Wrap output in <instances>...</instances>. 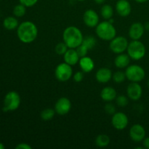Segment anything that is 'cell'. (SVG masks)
I'll list each match as a JSON object with an SVG mask.
<instances>
[{
  "mask_svg": "<svg viewBox=\"0 0 149 149\" xmlns=\"http://www.w3.org/2000/svg\"><path fill=\"white\" fill-rule=\"evenodd\" d=\"M16 149H31V146L29 145L26 143H19L18 145L16 146Z\"/></svg>",
  "mask_w": 149,
  "mask_h": 149,
  "instance_id": "cell-34",
  "label": "cell"
},
{
  "mask_svg": "<svg viewBox=\"0 0 149 149\" xmlns=\"http://www.w3.org/2000/svg\"><path fill=\"white\" fill-rule=\"evenodd\" d=\"M68 46L65 45V42H60V43H58V45L55 46V51L58 55H63L66 52V51L68 50Z\"/></svg>",
  "mask_w": 149,
  "mask_h": 149,
  "instance_id": "cell-28",
  "label": "cell"
},
{
  "mask_svg": "<svg viewBox=\"0 0 149 149\" xmlns=\"http://www.w3.org/2000/svg\"><path fill=\"white\" fill-rule=\"evenodd\" d=\"M143 145L145 148L149 149V138H145L143 141Z\"/></svg>",
  "mask_w": 149,
  "mask_h": 149,
  "instance_id": "cell-35",
  "label": "cell"
},
{
  "mask_svg": "<svg viewBox=\"0 0 149 149\" xmlns=\"http://www.w3.org/2000/svg\"><path fill=\"white\" fill-rule=\"evenodd\" d=\"M3 26L7 30H14L18 27V20L15 17L10 16L4 19L3 21Z\"/></svg>",
  "mask_w": 149,
  "mask_h": 149,
  "instance_id": "cell-21",
  "label": "cell"
},
{
  "mask_svg": "<svg viewBox=\"0 0 149 149\" xmlns=\"http://www.w3.org/2000/svg\"><path fill=\"white\" fill-rule=\"evenodd\" d=\"M63 39L68 48L76 49L83 42L84 36L81 30L76 26H68L64 30Z\"/></svg>",
  "mask_w": 149,
  "mask_h": 149,
  "instance_id": "cell-2",
  "label": "cell"
},
{
  "mask_svg": "<svg viewBox=\"0 0 149 149\" xmlns=\"http://www.w3.org/2000/svg\"><path fill=\"white\" fill-rule=\"evenodd\" d=\"M4 148H5V146H4V144L0 143V149H4Z\"/></svg>",
  "mask_w": 149,
  "mask_h": 149,
  "instance_id": "cell-39",
  "label": "cell"
},
{
  "mask_svg": "<svg viewBox=\"0 0 149 149\" xmlns=\"http://www.w3.org/2000/svg\"><path fill=\"white\" fill-rule=\"evenodd\" d=\"M20 105V97L15 91H10L4 97L3 111H13L17 110Z\"/></svg>",
  "mask_w": 149,
  "mask_h": 149,
  "instance_id": "cell-5",
  "label": "cell"
},
{
  "mask_svg": "<svg viewBox=\"0 0 149 149\" xmlns=\"http://www.w3.org/2000/svg\"><path fill=\"white\" fill-rule=\"evenodd\" d=\"M112 79H113L114 82L122 83L125 81V79H127V77H126V74H125V72H123V71H116L115 73H113V75H112Z\"/></svg>",
  "mask_w": 149,
  "mask_h": 149,
  "instance_id": "cell-27",
  "label": "cell"
},
{
  "mask_svg": "<svg viewBox=\"0 0 149 149\" xmlns=\"http://www.w3.org/2000/svg\"><path fill=\"white\" fill-rule=\"evenodd\" d=\"M73 75V69L71 65L66 63H62L57 65L55 70V78L60 81L65 82L68 81Z\"/></svg>",
  "mask_w": 149,
  "mask_h": 149,
  "instance_id": "cell-7",
  "label": "cell"
},
{
  "mask_svg": "<svg viewBox=\"0 0 149 149\" xmlns=\"http://www.w3.org/2000/svg\"><path fill=\"white\" fill-rule=\"evenodd\" d=\"M76 49H77V53H78L79 56L80 58L87 56V53H88V50H89L88 48H87L85 45H83L82 43H81L79 46L77 47L76 48Z\"/></svg>",
  "mask_w": 149,
  "mask_h": 149,
  "instance_id": "cell-29",
  "label": "cell"
},
{
  "mask_svg": "<svg viewBox=\"0 0 149 149\" xmlns=\"http://www.w3.org/2000/svg\"><path fill=\"white\" fill-rule=\"evenodd\" d=\"M82 44L85 45L90 50V49H93L95 47L96 44H97V41H96V39L94 36H87L86 37H84Z\"/></svg>",
  "mask_w": 149,
  "mask_h": 149,
  "instance_id": "cell-25",
  "label": "cell"
},
{
  "mask_svg": "<svg viewBox=\"0 0 149 149\" xmlns=\"http://www.w3.org/2000/svg\"><path fill=\"white\" fill-rule=\"evenodd\" d=\"M71 103L68 98L62 97L58 99L55 105V111L60 116L66 115L71 111Z\"/></svg>",
  "mask_w": 149,
  "mask_h": 149,
  "instance_id": "cell-10",
  "label": "cell"
},
{
  "mask_svg": "<svg viewBox=\"0 0 149 149\" xmlns=\"http://www.w3.org/2000/svg\"><path fill=\"white\" fill-rule=\"evenodd\" d=\"M17 35L20 42L23 43H31L37 37L38 29L33 22H23L17 27Z\"/></svg>",
  "mask_w": 149,
  "mask_h": 149,
  "instance_id": "cell-1",
  "label": "cell"
},
{
  "mask_svg": "<svg viewBox=\"0 0 149 149\" xmlns=\"http://www.w3.org/2000/svg\"><path fill=\"white\" fill-rule=\"evenodd\" d=\"M83 20L84 24L90 28H94L99 23V16L94 10L89 9L84 12L83 15Z\"/></svg>",
  "mask_w": 149,
  "mask_h": 149,
  "instance_id": "cell-11",
  "label": "cell"
},
{
  "mask_svg": "<svg viewBox=\"0 0 149 149\" xmlns=\"http://www.w3.org/2000/svg\"><path fill=\"white\" fill-rule=\"evenodd\" d=\"M130 137L135 142H141L146 138V130L139 124H135L130 130Z\"/></svg>",
  "mask_w": 149,
  "mask_h": 149,
  "instance_id": "cell-12",
  "label": "cell"
},
{
  "mask_svg": "<svg viewBox=\"0 0 149 149\" xmlns=\"http://www.w3.org/2000/svg\"><path fill=\"white\" fill-rule=\"evenodd\" d=\"M111 71L108 68H100L95 74V79L100 83H107L112 78Z\"/></svg>",
  "mask_w": 149,
  "mask_h": 149,
  "instance_id": "cell-17",
  "label": "cell"
},
{
  "mask_svg": "<svg viewBox=\"0 0 149 149\" xmlns=\"http://www.w3.org/2000/svg\"><path fill=\"white\" fill-rule=\"evenodd\" d=\"M100 15L105 20H109L112 18L113 15V9L109 4H104L100 10Z\"/></svg>",
  "mask_w": 149,
  "mask_h": 149,
  "instance_id": "cell-22",
  "label": "cell"
},
{
  "mask_svg": "<svg viewBox=\"0 0 149 149\" xmlns=\"http://www.w3.org/2000/svg\"><path fill=\"white\" fill-rule=\"evenodd\" d=\"M129 42L125 36H116L111 40L109 47L115 54H121L127 49Z\"/></svg>",
  "mask_w": 149,
  "mask_h": 149,
  "instance_id": "cell-8",
  "label": "cell"
},
{
  "mask_svg": "<svg viewBox=\"0 0 149 149\" xmlns=\"http://www.w3.org/2000/svg\"><path fill=\"white\" fill-rule=\"evenodd\" d=\"M39 0H19L20 4H23L26 7H31L34 6Z\"/></svg>",
  "mask_w": 149,
  "mask_h": 149,
  "instance_id": "cell-32",
  "label": "cell"
},
{
  "mask_svg": "<svg viewBox=\"0 0 149 149\" xmlns=\"http://www.w3.org/2000/svg\"><path fill=\"white\" fill-rule=\"evenodd\" d=\"M95 2L96 3V4H103V3L105 2V1L106 0H94Z\"/></svg>",
  "mask_w": 149,
  "mask_h": 149,
  "instance_id": "cell-36",
  "label": "cell"
},
{
  "mask_svg": "<svg viewBox=\"0 0 149 149\" xmlns=\"http://www.w3.org/2000/svg\"><path fill=\"white\" fill-rule=\"evenodd\" d=\"M130 63V57L128 54H118L114 60V64L117 68H125L129 65Z\"/></svg>",
  "mask_w": 149,
  "mask_h": 149,
  "instance_id": "cell-20",
  "label": "cell"
},
{
  "mask_svg": "<svg viewBox=\"0 0 149 149\" xmlns=\"http://www.w3.org/2000/svg\"><path fill=\"white\" fill-rule=\"evenodd\" d=\"M125 74L127 79L132 82H140L145 78L146 72L141 65L134 64L127 66Z\"/></svg>",
  "mask_w": 149,
  "mask_h": 149,
  "instance_id": "cell-6",
  "label": "cell"
},
{
  "mask_svg": "<svg viewBox=\"0 0 149 149\" xmlns=\"http://www.w3.org/2000/svg\"><path fill=\"white\" fill-rule=\"evenodd\" d=\"M79 63V66L81 71L84 73L91 72L95 68L94 61L90 57L84 56L82 58H80Z\"/></svg>",
  "mask_w": 149,
  "mask_h": 149,
  "instance_id": "cell-18",
  "label": "cell"
},
{
  "mask_svg": "<svg viewBox=\"0 0 149 149\" xmlns=\"http://www.w3.org/2000/svg\"><path fill=\"white\" fill-rule=\"evenodd\" d=\"M105 111L109 115H112L113 116L115 113H116V108H115L114 105L112 104L111 103H107L104 106Z\"/></svg>",
  "mask_w": 149,
  "mask_h": 149,
  "instance_id": "cell-31",
  "label": "cell"
},
{
  "mask_svg": "<svg viewBox=\"0 0 149 149\" xmlns=\"http://www.w3.org/2000/svg\"><path fill=\"white\" fill-rule=\"evenodd\" d=\"M26 13V7L22 4H17L13 9V14L15 17H21L25 15Z\"/></svg>",
  "mask_w": 149,
  "mask_h": 149,
  "instance_id": "cell-26",
  "label": "cell"
},
{
  "mask_svg": "<svg viewBox=\"0 0 149 149\" xmlns=\"http://www.w3.org/2000/svg\"><path fill=\"white\" fill-rule=\"evenodd\" d=\"M147 85H148V88H149V79H148V82H147Z\"/></svg>",
  "mask_w": 149,
  "mask_h": 149,
  "instance_id": "cell-40",
  "label": "cell"
},
{
  "mask_svg": "<svg viewBox=\"0 0 149 149\" xmlns=\"http://www.w3.org/2000/svg\"><path fill=\"white\" fill-rule=\"evenodd\" d=\"M116 13L121 17H127L132 11V7L127 0H118L116 4Z\"/></svg>",
  "mask_w": 149,
  "mask_h": 149,
  "instance_id": "cell-14",
  "label": "cell"
},
{
  "mask_svg": "<svg viewBox=\"0 0 149 149\" xmlns=\"http://www.w3.org/2000/svg\"><path fill=\"white\" fill-rule=\"evenodd\" d=\"M83 71H77L74 75V81L76 82H81L84 79V74Z\"/></svg>",
  "mask_w": 149,
  "mask_h": 149,
  "instance_id": "cell-33",
  "label": "cell"
},
{
  "mask_svg": "<svg viewBox=\"0 0 149 149\" xmlns=\"http://www.w3.org/2000/svg\"><path fill=\"white\" fill-rule=\"evenodd\" d=\"M111 123L115 129L122 130L127 127L129 124V119L123 112H116L112 116Z\"/></svg>",
  "mask_w": 149,
  "mask_h": 149,
  "instance_id": "cell-9",
  "label": "cell"
},
{
  "mask_svg": "<svg viewBox=\"0 0 149 149\" xmlns=\"http://www.w3.org/2000/svg\"><path fill=\"white\" fill-rule=\"evenodd\" d=\"M127 94L131 100H138L142 96L143 89L138 82H132L127 86Z\"/></svg>",
  "mask_w": 149,
  "mask_h": 149,
  "instance_id": "cell-13",
  "label": "cell"
},
{
  "mask_svg": "<svg viewBox=\"0 0 149 149\" xmlns=\"http://www.w3.org/2000/svg\"><path fill=\"white\" fill-rule=\"evenodd\" d=\"M100 97L106 102H111L116 98L117 93L116 90L111 87H106L101 90Z\"/></svg>",
  "mask_w": 149,
  "mask_h": 149,
  "instance_id": "cell-19",
  "label": "cell"
},
{
  "mask_svg": "<svg viewBox=\"0 0 149 149\" xmlns=\"http://www.w3.org/2000/svg\"><path fill=\"white\" fill-rule=\"evenodd\" d=\"M77 1H85V0H77Z\"/></svg>",
  "mask_w": 149,
  "mask_h": 149,
  "instance_id": "cell-41",
  "label": "cell"
},
{
  "mask_svg": "<svg viewBox=\"0 0 149 149\" xmlns=\"http://www.w3.org/2000/svg\"><path fill=\"white\" fill-rule=\"evenodd\" d=\"M110 143V138L107 135H99L97 136L95 139V144L97 146L100 148H104V147L108 146Z\"/></svg>",
  "mask_w": 149,
  "mask_h": 149,
  "instance_id": "cell-23",
  "label": "cell"
},
{
  "mask_svg": "<svg viewBox=\"0 0 149 149\" xmlns=\"http://www.w3.org/2000/svg\"><path fill=\"white\" fill-rule=\"evenodd\" d=\"M145 27L141 23H135L131 25L129 30V36L132 40H139L143 36Z\"/></svg>",
  "mask_w": 149,
  "mask_h": 149,
  "instance_id": "cell-15",
  "label": "cell"
},
{
  "mask_svg": "<svg viewBox=\"0 0 149 149\" xmlns=\"http://www.w3.org/2000/svg\"><path fill=\"white\" fill-rule=\"evenodd\" d=\"M135 1L138 3H145L148 0H135Z\"/></svg>",
  "mask_w": 149,
  "mask_h": 149,
  "instance_id": "cell-37",
  "label": "cell"
},
{
  "mask_svg": "<svg viewBox=\"0 0 149 149\" xmlns=\"http://www.w3.org/2000/svg\"><path fill=\"white\" fill-rule=\"evenodd\" d=\"M55 109H52L50 108H47L45 109L41 112V118L43 119L44 121H49L55 116Z\"/></svg>",
  "mask_w": 149,
  "mask_h": 149,
  "instance_id": "cell-24",
  "label": "cell"
},
{
  "mask_svg": "<svg viewBox=\"0 0 149 149\" xmlns=\"http://www.w3.org/2000/svg\"><path fill=\"white\" fill-rule=\"evenodd\" d=\"M127 54L131 59L134 61L141 60L146 55V47L143 42L139 40H132L129 43L127 47Z\"/></svg>",
  "mask_w": 149,
  "mask_h": 149,
  "instance_id": "cell-4",
  "label": "cell"
},
{
  "mask_svg": "<svg viewBox=\"0 0 149 149\" xmlns=\"http://www.w3.org/2000/svg\"><path fill=\"white\" fill-rule=\"evenodd\" d=\"M97 36L104 41H111L116 37V30L113 23L109 21H103L99 23L95 27Z\"/></svg>",
  "mask_w": 149,
  "mask_h": 149,
  "instance_id": "cell-3",
  "label": "cell"
},
{
  "mask_svg": "<svg viewBox=\"0 0 149 149\" xmlns=\"http://www.w3.org/2000/svg\"><path fill=\"white\" fill-rule=\"evenodd\" d=\"M144 27H145V29H146L147 31H149V22H147V23H146Z\"/></svg>",
  "mask_w": 149,
  "mask_h": 149,
  "instance_id": "cell-38",
  "label": "cell"
},
{
  "mask_svg": "<svg viewBox=\"0 0 149 149\" xmlns=\"http://www.w3.org/2000/svg\"><path fill=\"white\" fill-rule=\"evenodd\" d=\"M116 104L119 107H125L128 104V98L125 95H119L116 97Z\"/></svg>",
  "mask_w": 149,
  "mask_h": 149,
  "instance_id": "cell-30",
  "label": "cell"
},
{
  "mask_svg": "<svg viewBox=\"0 0 149 149\" xmlns=\"http://www.w3.org/2000/svg\"><path fill=\"white\" fill-rule=\"evenodd\" d=\"M63 58L65 63L69 64L70 65H76L80 60V57L77 53V49L74 48H68L66 52L63 55Z\"/></svg>",
  "mask_w": 149,
  "mask_h": 149,
  "instance_id": "cell-16",
  "label": "cell"
}]
</instances>
